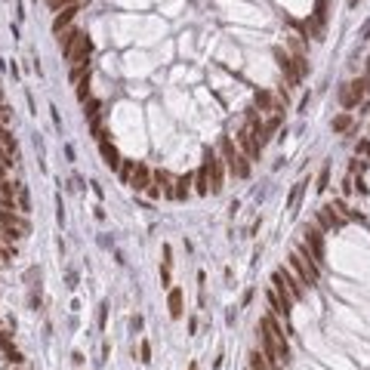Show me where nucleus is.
I'll return each instance as SVG.
<instances>
[{
	"label": "nucleus",
	"mask_w": 370,
	"mask_h": 370,
	"mask_svg": "<svg viewBox=\"0 0 370 370\" xmlns=\"http://www.w3.org/2000/svg\"><path fill=\"white\" fill-rule=\"evenodd\" d=\"M259 340H262V355L269 364H287L290 361V346H287V333L275 324V318L259 321Z\"/></svg>",
	"instance_id": "nucleus-1"
},
{
	"label": "nucleus",
	"mask_w": 370,
	"mask_h": 370,
	"mask_svg": "<svg viewBox=\"0 0 370 370\" xmlns=\"http://www.w3.org/2000/svg\"><path fill=\"white\" fill-rule=\"evenodd\" d=\"M90 52H93V40L86 37V34L80 31H65L62 34V56L68 62H80V59H90Z\"/></svg>",
	"instance_id": "nucleus-2"
},
{
	"label": "nucleus",
	"mask_w": 370,
	"mask_h": 370,
	"mask_svg": "<svg viewBox=\"0 0 370 370\" xmlns=\"http://www.w3.org/2000/svg\"><path fill=\"white\" fill-rule=\"evenodd\" d=\"M219 148H222V157H225V164H228V170H232L238 179H247L250 176V157H247L235 142H232V136H222V142H219Z\"/></svg>",
	"instance_id": "nucleus-3"
},
{
	"label": "nucleus",
	"mask_w": 370,
	"mask_h": 370,
	"mask_svg": "<svg viewBox=\"0 0 370 370\" xmlns=\"http://www.w3.org/2000/svg\"><path fill=\"white\" fill-rule=\"evenodd\" d=\"M290 272L299 278V284H303L306 290L309 287H315V284H318V278H321V269L318 266H315V262L312 259H306V256H299L296 250L290 253Z\"/></svg>",
	"instance_id": "nucleus-4"
},
{
	"label": "nucleus",
	"mask_w": 370,
	"mask_h": 370,
	"mask_svg": "<svg viewBox=\"0 0 370 370\" xmlns=\"http://www.w3.org/2000/svg\"><path fill=\"white\" fill-rule=\"evenodd\" d=\"M204 164H207V173H210V191L213 195H219V191L225 188V170H222V157L216 151H207L204 154Z\"/></svg>",
	"instance_id": "nucleus-5"
},
{
	"label": "nucleus",
	"mask_w": 370,
	"mask_h": 370,
	"mask_svg": "<svg viewBox=\"0 0 370 370\" xmlns=\"http://www.w3.org/2000/svg\"><path fill=\"white\" fill-rule=\"evenodd\" d=\"M306 247H309V253H312V259H315V266H324V259H327V253H324V232L318 225H306V241H303Z\"/></svg>",
	"instance_id": "nucleus-6"
},
{
	"label": "nucleus",
	"mask_w": 370,
	"mask_h": 370,
	"mask_svg": "<svg viewBox=\"0 0 370 370\" xmlns=\"http://www.w3.org/2000/svg\"><path fill=\"white\" fill-rule=\"evenodd\" d=\"M235 139H238V145H241V151H244L247 157H250V161H256V157H259V151H262V145L256 142V136H253L250 130H247V127H244V130H238V136H235Z\"/></svg>",
	"instance_id": "nucleus-7"
},
{
	"label": "nucleus",
	"mask_w": 370,
	"mask_h": 370,
	"mask_svg": "<svg viewBox=\"0 0 370 370\" xmlns=\"http://www.w3.org/2000/svg\"><path fill=\"white\" fill-rule=\"evenodd\" d=\"M318 219H321V228H327V232H337V228L346 225V219L337 213V210H333V204H327V207L318 210Z\"/></svg>",
	"instance_id": "nucleus-8"
},
{
	"label": "nucleus",
	"mask_w": 370,
	"mask_h": 370,
	"mask_svg": "<svg viewBox=\"0 0 370 370\" xmlns=\"http://www.w3.org/2000/svg\"><path fill=\"white\" fill-rule=\"evenodd\" d=\"M151 185L161 191L164 198H176V179H173L167 170H157V173H154V179H151Z\"/></svg>",
	"instance_id": "nucleus-9"
},
{
	"label": "nucleus",
	"mask_w": 370,
	"mask_h": 370,
	"mask_svg": "<svg viewBox=\"0 0 370 370\" xmlns=\"http://www.w3.org/2000/svg\"><path fill=\"white\" fill-rule=\"evenodd\" d=\"M151 179H154V173H151L145 164H136V173H133V179H130V188L148 191V188H151Z\"/></svg>",
	"instance_id": "nucleus-10"
},
{
	"label": "nucleus",
	"mask_w": 370,
	"mask_h": 370,
	"mask_svg": "<svg viewBox=\"0 0 370 370\" xmlns=\"http://www.w3.org/2000/svg\"><path fill=\"white\" fill-rule=\"evenodd\" d=\"M99 151H102V157H105V167H108V170H120L123 157L117 154V148L108 142V139H99Z\"/></svg>",
	"instance_id": "nucleus-11"
},
{
	"label": "nucleus",
	"mask_w": 370,
	"mask_h": 370,
	"mask_svg": "<svg viewBox=\"0 0 370 370\" xmlns=\"http://www.w3.org/2000/svg\"><path fill=\"white\" fill-rule=\"evenodd\" d=\"M77 12H80V9H77V3H74V6H65V9H59V12H56V19H52V31H56V34H62L68 25L74 22V15H77Z\"/></svg>",
	"instance_id": "nucleus-12"
},
{
	"label": "nucleus",
	"mask_w": 370,
	"mask_h": 370,
	"mask_svg": "<svg viewBox=\"0 0 370 370\" xmlns=\"http://www.w3.org/2000/svg\"><path fill=\"white\" fill-rule=\"evenodd\" d=\"M278 275H281V281L287 284V290L293 293V299H303V296H306V287L299 284V278H296L290 269H278Z\"/></svg>",
	"instance_id": "nucleus-13"
},
{
	"label": "nucleus",
	"mask_w": 370,
	"mask_h": 370,
	"mask_svg": "<svg viewBox=\"0 0 370 370\" xmlns=\"http://www.w3.org/2000/svg\"><path fill=\"white\" fill-rule=\"evenodd\" d=\"M275 59H278V68H281V71H284L287 74V80L296 86L299 83V77H296V68H293V59L290 56H284V49H275Z\"/></svg>",
	"instance_id": "nucleus-14"
},
{
	"label": "nucleus",
	"mask_w": 370,
	"mask_h": 370,
	"mask_svg": "<svg viewBox=\"0 0 370 370\" xmlns=\"http://www.w3.org/2000/svg\"><path fill=\"white\" fill-rule=\"evenodd\" d=\"M167 306H170V318H182V290L179 287L167 290Z\"/></svg>",
	"instance_id": "nucleus-15"
},
{
	"label": "nucleus",
	"mask_w": 370,
	"mask_h": 370,
	"mask_svg": "<svg viewBox=\"0 0 370 370\" xmlns=\"http://www.w3.org/2000/svg\"><path fill=\"white\" fill-rule=\"evenodd\" d=\"M195 191H198V195H210V173H207V164H201V170L195 173Z\"/></svg>",
	"instance_id": "nucleus-16"
},
{
	"label": "nucleus",
	"mask_w": 370,
	"mask_h": 370,
	"mask_svg": "<svg viewBox=\"0 0 370 370\" xmlns=\"http://www.w3.org/2000/svg\"><path fill=\"white\" fill-rule=\"evenodd\" d=\"M191 182H195V176H188V173L176 179V201H185L191 195Z\"/></svg>",
	"instance_id": "nucleus-17"
},
{
	"label": "nucleus",
	"mask_w": 370,
	"mask_h": 370,
	"mask_svg": "<svg viewBox=\"0 0 370 370\" xmlns=\"http://www.w3.org/2000/svg\"><path fill=\"white\" fill-rule=\"evenodd\" d=\"M352 123H355V117H352L349 111L340 114V117H333V133H349V130H352Z\"/></svg>",
	"instance_id": "nucleus-18"
},
{
	"label": "nucleus",
	"mask_w": 370,
	"mask_h": 370,
	"mask_svg": "<svg viewBox=\"0 0 370 370\" xmlns=\"http://www.w3.org/2000/svg\"><path fill=\"white\" fill-rule=\"evenodd\" d=\"M15 204H19L22 213H28V210H31V198H28V188L25 185H15Z\"/></svg>",
	"instance_id": "nucleus-19"
},
{
	"label": "nucleus",
	"mask_w": 370,
	"mask_h": 370,
	"mask_svg": "<svg viewBox=\"0 0 370 370\" xmlns=\"http://www.w3.org/2000/svg\"><path fill=\"white\" fill-rule=\"evenodd\" d=\"M349 90H352V96H355V99L361 102V99H364V93H367V77L352 80V83H349Z\"/></svg>",
	"instance_id": "nucleus-20"
},
{
	"label": "nucleus",
	"mask_w": 370,
	"mask_h": 370,
	"mask_svg": "<svg viewBox=\"0 0 370 370\" xmlns=\"http://www.w3.org/2000/svg\"><path fill=\"white\" fill-rule=\"evenodd\" d=\"M303 188H306V182H296V185H293V191H290V198H287V210H296V204H299V198H303Z\"/></svg>",
	"instance_id": "nucleus-21"
},
{
	"label": "nucleus",
	"mask_w": 370,
	"mask_h": 370,
	"mask_svg": "<svg viewBox=\"0 0 370 370\" xmlns=\"http://www.w3.org/2000/svg\"><path fill=\"white\" fill-rule=\"evenodd\" d=\"M250 370H269V361L262 352H250Z\"/></svg>",
	"instance_id": "nucleus-22"
},
{
	"label": "nucleus",
	"mask_w": 370,
	"mask_h": 370,
	"mask_svg": "<svg viewBox=\"0 0 370 370\" xmlns=\"http://www.w3.org/2000/svg\"><path fill=\"white\" fill-rule=\"evenodd\" d=\"M340 102H343V108H355V105H358V99L352 96V90H349V83L340 90Z\"/></svg>",
	"instance_id": "nucleus-23"
},
{
	"label": "nucleus",
	"mask_w": 370,
	"mask_h": 370,
	"mask_svg": "<svg viewBox=\"0 0 370 370\" xmlns=\"http://www.w3.org/2000/svg\"><path fill=\"white\" fill-rule=\"evenodd\" d=\"M133 173H136V161H123V164H120V179H123V182H130Z\"/></svg>",
	"instance_id": "nucleus-24"
},
{
	"label": "nucleus",
	"mask_w": 370,
	"mask_h": 370,
	"mask_svg": "<svg viewBox=\"0 0 370 370\" xmlns=\"http://www.w3.org/2000/svg\"><path fill=\"white\" fill-rule=\"evenodd\" d=\"M77 99H80V102H86V99H90V77L77 83Z\"/></svg>",
	"instance_id": "nucleus-25"
},
{
	"label": "nucleus",
	"mask_w": 370,
	"mask_h": 370,
	"mask_svg": "<svg viewBox=\"0 0 370 370\" xmlns=\"http://www.w3.org/2000/svg\"><path fill=\"white\" fill-rule=\"evenodd\" d=\"M46 3H49L52 12H59V9H65V6H74L77 0H46Z\"/></svg>",
	"instance_id": "nucleus-26"
},
{
	"label": "nucleus",
	"mask_w": 370,
	"mask_h": 370,
	"mask_svg": "<svg viewBox=\"0 0 370 370\" xmlns=\"http://www.w3.org/2000/svg\"><path fill=\"white\" fill-rule=\"evenodd\" d=\"M139 361H142V364H148V361H151V346H148V343L139 346Z\"/></svg>",
	"instance_id": "nucleus-27"
},
{
	"label": "nucleus",
	"mask_w": 370,
	"mask_h": 370,
	"mask_svg": "<svg viewBox=\"0 0 370 370\" xmlns=\"http://www.w3.org/2000/svg\"><path fill=\"white\" fill-rule=\"evenodd\" d=\"M327 182H330V170L324 167V170H321V176H318V185H315V188H318V191H324V188H327Z\"/></svg>",
	"instance_id": "nucleus-28"
},
{
	"label": "nucleus",
	"mask_w": 370,
	"mask_h": 370,
	"mask_svg": "<svg viewBox=\"0 0 370 370\" xmlns=\"http://www.w3.org/2000/svg\"><path fill=\"white\" fill-rule=\"evenodd\" d=\"M256 105L259 108H272V96L269 93H256Z\"/></svg>",
	"instance_id": "nucleus-29"
},
{
	"label": "nucleus",
	"mask_w": 370,
	"mask_h": 370,
	"mask_svg": "<svg viewBox=\"0 0 370 370\" xmlns=\"http://www.w3.org/2000/svg\"><path fill=\"white\" fill-rule=\"evenodd\" d=\"M9 108H6V105H0V127H9Z\"/></svg>",
	"instance_id": "nucleus-30"
},
{
	"label": "nucleus",
	"mask_w": 370,
	"mask_h": 370,
	"mask_svg": "<svg viewBox=\"0 0 370 370\" xmlns=\"http://www.w3.org/2000/svg\"><path fill=\"white\" fill-rule=\"evenodd\" d=\"M83 108H86V117H93V120H96V111H99V102H93V99H90V105H86V102H83Z\"/></svg>",
	"instance_id": "nucleus-31"
},
{
	"label": "nucleus",
	"mask_w": 370,
	"mask_h": 370,
	"mask_svg": "<svg viewBox=\"0 0 370 370\" xmlns=\"http://www.w3.org/2000/svg\"><path fill=\"white\" fill-rule=\"evenodd\" d=\"M6 358H9V361H12V364H22V355H19V352H15V349H12V346H9V349H6Z\"/></svg>",
	"instance_id": "nucleus-32"
},
{
	"label": "nucleus",
	"mask_w": 370,
	"mask_h": 370,
	"mask_svg": "<svg viewBox=\"0 0 370 370\" xmlns=\"http://www.w3.org/2000/svg\"><path fill=\"white\" fill-rule=\"evenodd\" d=\"M352 188H355V185H352V173H349L343 179V195H352Z\"/></svg>",
	"instance_id": "nucleus-33"
},
{
	"label": "nucleus",
	"mask_w": 370,
	"mask_h": 370,
	"mask_svg": "<svg viewBox=\"0 0 370 370\" xmlns=\"http://www.w3.org/2000/svg\"><path fill=\"white\" fill-rule=\"evenodd\" d=\"M105 321H108V306L99 309V327H105Z\"/></svg>",
	"instance_id": "nucleus-34"
},
{
	"label": "nucleus",
	"mask_w": 370,
	"mask_h": 370,
	"mask_svg": "<svg viewBox=\"0 0 370 370\" xmlns=\"http://www.w3.org/2000/svg\"><path fill=\"white\" fill-rule=\"evenodd\" d=\"M188 370H198V361H191V364H188Z\"/></svg>",
	"instance_id": "nucleus-35"
},
{
	"label": "nucleus",
	"mask_w": 370,
	"mask_h": 370,
	"mask_svg": "<svg viewBox=\"0 0 370 370\" xmlns=\"http://www.w3.org/2000/svg\"><path fill=\"white\" fill-rule=\"evenodd\" d=\"M367 71H370V59H367Z\"/></svg>",
	"instance_id": "nucleus-36"
}]
</instances>
